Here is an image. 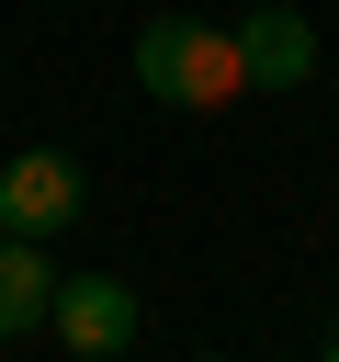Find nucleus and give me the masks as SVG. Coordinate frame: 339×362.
Here are the masks:
<instances>
[{
    "label": "nucleus",
    "mask_w": 339,
    "mask_h": 362,
    "mask_svg": "<svg viewBox=\"0 0 339 362\" xmlns=\"http://www.w3.org/2000/svg\"><path fill=\"white\" fill-rule=\"evenodd\" d=\"M56 260H45V238H0V339H34V328H56Z\"/></svg>",
    "instance_id": "5"
},
{
    "label": "nucleus",
    "mask_w": 339,
    "mask_h": 362,
    "mask_svg": "<svg viewBox=\"0 0 339 362\" xmlns=\"http://www.w3.org/2000/svg\"><path fill=\"white\" fill-rule=\"evenodd\" d=\"M203 362H226V351H203Z\"/></svg>",
    "instance_id": "8"
},
{
    "label": "nucleus",
    "mask_w": 339,
    "mask_h": 362,
    "mask_svg": "<svg viewBox=\"0 0 339 362\" xmlns=\"http://www.w3.org/2000/svg\"><path fill=\"white\" fill-rule=\"evenodd\" d=\"M316 362H339V339H328V351H316Z\"/></svg>",
    "instance_id": "7"
},
{
    "label": "nucleus",
    "mask_w": 339,
    "mask_h": 362,
    "mask_svg": "<svg viewBox=\"0 0 339 362\" xmlns=\"http://www.w3.org/2000/svg\"><path fill=\"white\" fill-rule=\"evenodd\" d=\"M68 362H124V351H68Z\"/></svg>",
    "instance_id": "6"
},
{
    "label": "nucleus",
    "mask_w": 339,
    "mask_h": 362,
    "mask_svg": "<svg viewBox=\"0 0 339 362\" xmlns=\"http://www.w3.org/2000/svg\"><path fill=\"white\" fill-rule=\"evenodd\" d=\"M56 226H79V158L68 147L0 158V238H56Z\"/></svg>",
    "instance_id": "2"
},
{
    "label": "nucleus",
    "mask_w": 339,
    "mask_h": 362,
    "mask_svg": "<svg viewBox=\"0 0 339 362\" xmlns=\"http://www.w3.org/2000/svg\"><path fill=\"white\" fill-rule=\"evenodd\" d=\"M237 57H249V90H305V79H316V23H305L294 0H260V11L237 23Z\"/></svg>",
    "instance_id": "3"
},
{
    "label": "nucleus",
    "mask_w": 339,
    "mask_h": 362,
    "mask_svg": "<svg viewBox=\"0 0 339 362\" xmlns=\"http://www.w3.org/2000/svg\"><path fill=\"white\" fill-rule=\"evenodd\" d=\"M136 79H147V102H170V113H226V102L249 90V57H237L226 23L158 11V23L136 34Z\"/></svg>",
    "instance_id": "1"
},
{
    "label": "nucleus",
    "mask_w": 339,
    "mask_h": 362,
    "mask_svg": "<svg viewBox=\"0 0 339 362\" xmlns=\"http://www.w3.org/2000/svg\"><path fill=\"white\" fill-rule=\"evenodd\" d=\"M56 339H68V351H136V283L68 272V283H56Z\"/></svg>",
    "instance_id": "4"
}]
</instances>
